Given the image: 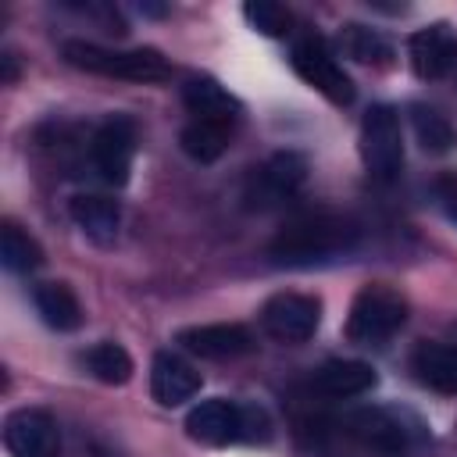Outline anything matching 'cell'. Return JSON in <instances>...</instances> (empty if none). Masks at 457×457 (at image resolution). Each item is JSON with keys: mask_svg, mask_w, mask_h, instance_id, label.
<instances>
[{"mask_svg": "<svg viewBox=\"0 0 457 457\" xmlns=\"http://www.w3.org/2000/svg\"><path fill=\"white\" fill-rule=\"evenodd\" d=\"M64 61L79 71H93L104 79H125V82H164L171 75L168 61L154 46H136V50H107L96 43L68 39L64 43Z\"/></svg>", "mask_w": 457, "mask_h": 457, "instance_id": "cell-3", "label": "cell"}, {"mask_svg": "<svg viewBox=\"0 0 457 457\" xmlns=\"http://www.w3.org/2000/svg\"><path fill=\"white\" fill-rule=\"evenodd\" d=\"M89 157H93V171L107 186H125L132 171V157H136V121L125 114H111L93 132Z\"/></svg>", "mask_w": 457, "mask_h": 457, "instance_id": "cell-6", "label": "cell"}, {"mask_svg": "<svg viewBox=\"0 0 457 457\" xmlns=\"http://www.w3.org/2000/svg\"><path fill=\"white\" fill-rule=\"evenodd\" d=\"M0 64H4V75H0V79L11 86V82L18 79V64H14V54H4V57H0Z\"/></svg>", "mask_w": 457, "mask_h": 457, "instance_id": "cell-26", "label": "cell"}, {"mask_svg": "<svg viewBox=\"0 0 457 457\" xmlns=\"http://www.w3.org/2000/svg\"><path fill=\"white\" fill-rule=\"evenodd\" d=\"M314 386L318 393L332 396V400H350V396H364L378 386V375L371 364L364 361H325L314 375Z\"/></svg>", "mask_w": 457, "mask_h": 457, "instance_id": "cell-17", "label": "cell"}, {"mask_svg": "<svg viewBox=\"0 0 457 457\" xmlns=\"http://www.w3.org/2000/svg\"><path fill=\"white\" fill-rule=\"evenodd\" d=\"M353 243H357V228L350 218L328 214V211H311V214L286 221L275 232V239L268 243V253L275 264L311 268V264H325V261L350 253Z\"/></svg>", "mask_w": 457, "mask_h": 457, "instance_id": "cell-1", "label": "cell"}, {"mask_svg": "<svg viewBox=\"0 0 457 457\" xmlns=\"http://www.w3.org/2000/svg\"><path fill=\"white\" fill-rule=\"evenodd\" d=\"M71 221L82 228L86 239H93L96 246H111L118 239V225H121V207L100 193H79L68 204Z\"/></svg>", "mask_w": 457, "mask_h": 457, "instance_id": "cell-16", "label": "cell"}, {"mask_svg": "<svg viewBox=\"0 0 457 457\" xmlns=\"http://www.w3.org/2000/svg\"><path fill=\"white\" fill-rule=\"evenodd\" d=\"M200 371L182 361L179 353L171 350H161L154 353V364H150V396L161 403V407H179L186 400H193L200 393Z\"/></svg>", "mask_w": 457, "mask_h": 457, "instance_id": "cell-13", "label": "cell"}, {"mask_svg": "<svg viewBox=\"0 0 457 457\" xmlns=\"http://www.w3.org/2000/svg\"><path fill=\"white\" fill-rule=\"evenodd\" d=\"M336 43H339V50L350 57V61H357V64H389V57H393V43L378 32V29H368V25H357V21H350V25H343L339 29V36H336Z\"/></svg>", "mask_w": 457, "mask_h": 457, "instance_id": "cell-20", "label": "cell"}, {"mask_svg": "<svg viewBox=\"0 0 457 457\" xmlns=\"http://www.w3.org/2000/svg\"><path fill=\"white\" fill-rule=\"evenodd\" d=\"M261 325L278 343H307L321 325V300L307 293H275L261 307Z\"/></svg>", "mask_w": 457, "mask_h": 457, "instance_id": "cell-8", "label": "cell"}, {"mask_svg": "<svg viewBox=\"0 0 457 457\" xmlns=\"http://www.w3.org/2000/svg\"><path fill=\"white\" fill-rule=\"evenodd\" d=\"M411 68L418 79H446L457 68V32L446 21L425 25L411 36Z\"/></svg>", "mask_w": 457, "mask_h": 457, "instance_id": "cell-12", "label": "cell"}, {"mask_svg": "<svg viewBox=\"0 0 457 457\" xmlns=\"http://www.w3.org/2000/svg\"><path fill=\"white\" fill-rule=\"evenodd\" d=\"M0 261L7 271H36L43 264V246L14 221H4L0 228Z\"/></svg>", "mask_w": 457, "mask_h": 457, "instance_id": "cell-23", "label": "cell"}, {"mask_svg": "<svg viewBox=\"0 0 457 457\" xmlns=\"http://www.w3.org/2000/svg\"><path fill=\"white\" fill-rule=\"evenodd\" d=\"M446 211H450V218H453V221H457V196H453V204H450V207H446Z\"/></svg>", "mask_w": 457, "mask_h": 457, "instance_id": "cell-28", "label": "cell"}, {"mask_svg": "<svg viewBox=\"0 0 457 457\" xmlns=\"http://www.w3.org/2000/svg\"><path fill=\"white\" fill-rule=\"evenodd\" d=\"M243 18L261 36H286L289 25H293L289 11L282 4H275V0H250V4H243Z\"/></svg>", "mask_w": 457, "mask_h": 457, "instance_id": "cell-25", "label": "cell"}, {"mask_svg": "<svg viewBox=\"0 0 457 457\" xmlns=\"http://www.w3.org/2000/svg\"><path fill=\"white\" fill-rule=\"evenodd\" d=\"M350 432L378 453H400L411 443V428L389 407H361L357 414H350Z\"/></svg>", "mask_w": 457, "mask_h": 457, "instance_id": "cell-14", "label": "cell"}, {"mask_svg": "<svg viewBox=\"0 0 457 457\" xmlns=\"http://www.w3.org/2000/svg\"><path fill=\"white\" fill-rule=\"evenodd\" d=\"M411 368L421 386H428L436 393H457V346L421 343L411 357Z\"/></svg>", "mask_w": 457, "mask_h": 457, "instance_id": "cell-18", "label": "cell"}, {"mask_svg": "<svg viewBox=\"0 0 457 457\" xmlns=\"http://www.w3.org/2000/svg\"><path fill=\"white\" fill-rule=\"evenodd\" d=\"M139 11H143V14H150V18H161V14H168V7H164V4H146V0L139 4Z\"/></svg>", "mask_w": 457, "mask_h": 457, "instance_id": "cell-27", "label": "cell"}, {"mask_svg": "<svg viewBox=\"0 0 457 457\" xmlns=\"http://www.w3.org/2000/svg\"><path fill=\"white\" fill-rule=\"evenodd\" d=\"M186 436L204 446H228V443H264L271 436V421L253 403H236L225 396L200 400L186 414Z\"/></svg>", "mask_w": 457, "mask_h": 457, "instance_id": "cell-2", "label": "cell"}, {"mask_svg": "<svg viewBox=\"0 0 457 457\" xmlns=\"http://www.w3.org/2000/svg\"><path fill=\"white\" fill-rule=\"evenodd\" d=\"M175 343L204 361H232V357H243L253 350V336L236 325V321H218V325H193V328H182L175 336Z\"/></svg>", "mask_w": 457, "mask_h": 457, "instance_id": "cell-11", "label": "cell"}, {"mask_svg": "<svg viewBox=\"0 0 457 457\" xmlns=\"http://www.w3.org/2000/svg\"><path fill=\"white\" fill-rule=\"evenodd\" d=\"M179 143H182V150H186L193 161H200V164H211V161H218V157L225 154V146H228V125H218V121H200V118H193V121L182 129Z\"/></svg>", "mask_w": 457, "mask_h": 457, "instance_id": "cell-22", "label": "cell"}, {"mask_svg": "<svg viewBox=\"0 0 457 457\" xmlns=\"http://www.w3.org/2000/svg\"><path fill=\"white\" fill-rule=\"evenodd\" d=\"M293 71L307 82V86H314L325 100H332V104H350L353 100V82H350V75L343 71V64L332 57V50L318 39V36H307V39H300L296 46H293Z\"/></svg>", "mask_w": 457, "mask_h": 457, "instance_id": "cell-7", "label": "cell"}, {"mask_svg": "<svg viewBox=\"0 0 457 457\" xmlns=\"http://www.w3.org/2000/svg\"><path fill=\"white\" fill-rule=\"evenodd\" d=\"M403 321H407V300L386 282H368L353 296L343 332L357 346H382L403 328Z\"/></svg>", "mask_w": 457, "mask_h": 457, "instance_id": "cell-4", "label": "cell"}, {"mask_svg": "<svg viewBox=\"0 0 457 457\" xmlns=\"http://www.w3.org/2000/svg\"><path fill=\"white\" fill-rule=\"evenodd\" d=\"M361 161L382 182L400 175V168H403V132H400V114L389 104H375V107L364 111Z\"/></svg>", "mask_w": 457, "mask_h": 457, "instance_id": "cell-5", "label": "cell"}, {"mask_svg": "<svg viewBox=\"0 0 457 457\" xmlns=\"http://www.w3.org/2000/svg\"><path fill=\"white\" fill-rule=\"evenodd\" d=\"M307 179V161L293 150H282V154H271L250 179V189H246V204L264 211V207H275L282 200H289Z\"/></svg>", "mask_w": 457, "mask_h": 457, "instance_id": "cell-10", "label": "cell"}, {"mask_svg": "<svg viewBox=\"0 0 457 457\" xmlns=\"http://www.w3.org/2000/svg\"><path fill=\"white\" fill-rule=\"evenodd\" d=\"M182 104L200 121H218V125H228L239 114V100L211 75H189L182 82Z\"/></svg>", "mask_w": 457, "mask_h": 457, "instance_id": "cell-15", "label": "cell"}, {"mask_svg": "<svg viewBox=\"0 0 457 457\" xmlns=\"http://www.w3.org/2000/svg\"><path fill=\"white\" fill-rule=\"evenodd\" d=\"M82 364H86L89 375H93L96 382H104V386H125V382L132 378V371H136L129 350H125L121 343H111V339L89 346L86 357H82Z\"/></svg>", "mask_w": 457, "mask_h": 457, "instance_id": "cell-21", "label": "cell"}, {"mask_svg": "<svg viewBox=\"0 0 457 457\" xmlns=\"http://www.w3.org/2000/svg\"><path fill=\"white\" fill-rule=\"evenodd\" d=\"M411 125H414V136H418L421 150H428V154H446L457 143L453 125L428 104H414L411 107Z\"/></svg>", "mask_w": 457, "mask_h": 457, "instance_id": "cell-24", "label": "cell"}, {"mask_svg": "<svg viewBox=\"0 0 457 457\" xmlns=\"http://www.w3.org/2000/svg\"><path fill=\"white\" fill-rule=\"evenodd\" d=\"M4 446L11 457H61L57 421L39 407H18L4 418Z\"/></svg>", "mask_w": 457, "mask_h": 457, "instance_id": "cell-9", "label": "cell"}, {"mask_svg": "<svg viewBox=\"0 0 457 457\" xmlns=\"http://www.w3.org/2000/svg\"><path fill=\"white\" fill-rule=\"evenodd\" d=\"M32 300H36L39 318L50 328L75 332L82 325V303H79V296H75V289L68 282H39L36 293H32Z\"/></svg>", "mask_w": 457, "mask_h": 457, "instance_id": "cell-19", "label": "cell"}]
</instances>
